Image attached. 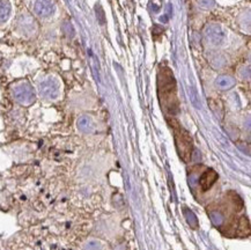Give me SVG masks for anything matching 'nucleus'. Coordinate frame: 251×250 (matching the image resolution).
Listing matches in <instances>:
<instances>
[{
    "mask_svg": "<svg viewBox=\"0 0 251 250\" xmlns=\"http://www.w3.org/2000/svg\"><path fill=\"white\" fill-rule=\"evenodd\" d=\"M159 98L162 107L167 113L176 114L178 111V98H177L176 81L174 79L173 71L168 67H161L157 78Z\"/></svg>",
    "mask_w": 251,
    "mask_h": 250,
    "instance_id": "1",
    "label": "nucleus"
},
{
    "mask_svg": "<svg viewBox=\"0 0 251 250\" xmlns=\"http://www.w3.org/2000/svg\"><path fill=\"white\" fill-rule=\"evenodd\" d=\"M174 134H175V143L178 154L184 161H189L192 154V140L190 134L179 126L178 124L173 123Z\"/></svg>",
    "mask_w": 251,
    "mask_h": 250,
    "instance_id": "2",
    "label": "nucleus"
},
{
    "mask_svg": "<svg viewBox=\"0 0 251 250\" xmlns=\"http://www.w3.org/2000/svg\"><path fill=\"white\" fill-rule=\"evenodd\" d=\"M217 178H218L217 173H215L214 171H212V169H210V171H207L204 175L201 176V188L204 189V190H206V189H208L212 184H214V182L217 181Z\"/></svg>",
    "mask_w": 251,
    "mask_h": 250,
    "instance_id": "3",
    "label": "nucleus"
},
{
    "mask_svg": "<svg viewBox=\"0 0 251 250\" xmlns=\"http://www.w3.org/2000/svg\"><path fill=\"white\" fill-rule=\"evenodd\" d=\"M53 6L50 0H38L36 4V12L41 15H49L52 13Z\"/></svg>",
    "mask_w": 251,
    "mask_h": 250,
    "instance_id": "4",
    "label": "nucleus"
},
{
    "mask_svg": "<svg viewBox=\"0 0 251 250\" xmlns=\"http://www.w3.org/2000/svg\"><path fill=\"white\" fill-rule=\"evenodd\" d=\"M9 13V6L7 1L5 0H0V21H4L7 19Z\"/></svg>",
    "mask_w": 251,
    "mask_h": 250,
    "instance_id": "5",
    "label": "nucleus"
}]
</instances>
